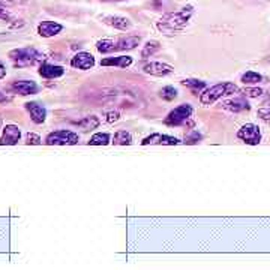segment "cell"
Wrapping results in <instances>:
<instances>
[{"label":"cell","instance_id":"obj_2","mask_svg":"<svg viewBox=\"0 0 270 270\" xmlns=\"http://www.w3.org/2000/svg\"><path fill=\"white\" fill-rule=\"evenodd\" d=\"M237 92H240V89L234 83H219V84H215V86L206 89L200 95V102L203 105H212L213 102L221 99L222 96L233 95V93H237Z\"/></svg>","mask_w":270,"mask_h":270},{"label":"cell","instance_id":"obj_10","mask_svg":"<svg viewBox=\"0 0 270 270\" xmlns=\"http://www.w3.org/2000/svg\"><path fill=\"white\" fill-rule=\"evenodd\" d=\"M21 131L15 125H6L3 129V135L0 138V146H14L20 141Z\"/></svg>","mask_w":270,"mask_h":270},{"label":"cell","instance_id":"obj_34","mask_svg":"<svg viewBox=\"0 0 270 270\" xmlns=\"http://www.w3.org/2000/svg\"><path fill=\"white\" fill-rule=\"evenodd\" d=\"M5 75H6V68H5V65L2 62H0V80H2Z\"/></svg>","mask_w":270,"mask_h":270},{"label":"cell","instance_id":"obj_3","mask_svg":"<svg viewBox=\"0 0 270 270\" xmlns=\"http://www.w3.org/2000/svg\"><path fill=\"white\" fill-rule=\"evenodd\" d=\"M9 57L18 66H30V65H36L42 62L44 54L38 51L36 48H18L9 53Z\"/></svg>","mask_w":270,"mask_h":270},{"label":"cell","instance_id":"obj_1","mask_svg":"<svg viewBox=\"0 0 270 270\" xmlns=\"http://www.w3.org/2000/svg\"><path fill=\"white\" fill-rule=\"evenodd\" d=\"M192 14H194V8L191 5H188L185 8H180L176 12L165 14L156 23V27H158V30L164 35H174L185 29L188 21L191 20Z\"/></svg>","mask_w":270,"mask_h":270},{"label":"cell","instance_id":"obj_11","mask_svg":"<svg viewBox=\"0 0 270 270\" xmlns=\"http://www.w3.org/2000/svg\"><path fill=\"white\" fill-rule=\"evenodd\" d=\"M173 66L168 63H162V62H150L147 65H144L143 71L149 75H155V77H165L168 74L173 72Z\"/></svg>","mask_w":270,"mask_h":270},{"label":"cell","instance_id":"obj_31","mask_svg":"<svg viewBox=\"0 0 270 270\" xmlns=\"http://www.w3.org/2000/svg\"><path fill=\"white\" fill-rule=\"evenodd\" d=\"M26 143L27 144H41V137H39V135H36V134L29 132V134H27V141Z\"/></svg>","mask_w":270,"mask_h":270},{"label":"cell","instance_id":"obj_35","mask_svg":"<svg viewBox=\"0 0 270 270\" xmlns=\"http://www.w3.org/2000/svg\"><path fill=\"white\" fill-rule=\"evenodd\" d=\"M6 101V96L3 93H0V102H5Z\"/></svg>","mask_w":270,"mask_h":270},{"label":"cell","instance_id":"obj_29","mask_svg":"<svg viewBox=\"0 0 270 270\" xmlns=\"http://www.w3.org/2000/svg\"><path fill=\"white\" fill-rule=\"evenodd\" d=\"M258 117L264 122H270V107H263L258 110Z\"/></svg>","mask_w":270,"mask_h":270},{"label":"cell","instance_id":"obj_6","mask_svg":"<svg viewBox=\"0 0 270 270\" xmlns=\"http://www.w3.org/2000/svg\"><path fill=\"white\" fill-rule=\"evenodd\" d=\"M192 107L189 104H182L179 107H176L173 111H170V114L165 119V123L168 126H179L182 123H185L192 114Z\"/></svg>","mask_w":270,"mask_h":270},{"label":"cell","instance_id":"obj_14","mask_svg":"<svg viewBox=\"0 0 270 270\" xmlns=\"http://www.w3.org/2000/svg\"><path fill=\"white\" fill-rule=\"evenodd\" d=\"M12 90L15 93H20L23 96H27V95H33L38 92V86L35 81H30V80H20V81H15L12 83Z\"/></svg>","mask_w":270,"mask_h":270},{"label":"cell","instance_id":"obj_4","mask_svg":"<svg viewBox=\"0 0 270 270\" xmlns=\"http://www.w3.org/2000/svg\"><path fill=\"white\" fill-rule=\"evenodd\" d=\"M78 140H80L78 134L62 129V131L51 132L45 138V143L48 146H72V144H77Z\"/></svg>","mask_w":270,"mask_h":270},{"label":"cell","instance_id":"obj_25","mask_svg":"<svg viewBox=\"0 0 270 270\" xmlns=\"http://www.w3.org/2000/svg\"><path fill=\"white\" fill-rule=\"evenodd\" d=\"M263 80V77L258 74V72H254V71H248L242 75V81L245 84H257L260 83V81Z\"/></svg>","mask_w":270,"mask_h":270},{"label":"cell","instance_id":"obj_30","mask_svg":"<svg viewBox=\"0 0 270 270\" xmlns=\"http://www.w3.org/2000/svg\"><path fill=\"white\" fill-rule=\"evenodd\" d=\"M198 140H201V135L198 132H192L191 135H188V137L185 138V143H188V144H195V143H198Z\"/></svg>","mask_w":270,"mask_h":270},{"label":"cell","instance_id":"obj_9","mask_svg":"<svg viewBox=\"0 0 270 270\" xmlns=\"http://www.w3.org/2000/svg\"><path fill=\"white\" fill-rule=\"evenodd\" d=\"M180 141L176 137H171V135H162V134H152L149 137H146L141 144L147 146V144H158V146H176Z\"/></svg>","mask_w":270,"mask_h":270},{"label":"cell","instance_id":"obj_7","mask_svg":"<svg viewBox=\"0 0 270 270\" xmlns=\"http://www.w3.org/2000/svg\"><path fill=\"white\" fill-rule=\"evenodd\" d=\"M93 65H95V57L90 53H86V51H81V53L75 54L71 60V66L75 69H81V71L92 69Z\"/></svg>","mask_w":270,"mask_h":270},{"label":"cell","instance_id":"obj_27","mask_svg":"<svg viewBox=\"0 0 270 270\" xmlns=\"http://www.w3.org/2000/svg\"><path fill=\"white\" fill-rule=\"evenodd\" d=\"M161 98L165 101H173L174 98H177V90L171 86H167L161 90Z\"/></svg>","mask_w":270,"mask_h":270},{"label":"cell","instance_id":"obj_33","mask_svg":"<svg viewBox=\"0 0 270 270\" xmlns=\"http://www.w3.org/2000/svg\"><path fill=\"white\" fill-rule=\"evenodd\" d=\"M24 3V0H0V6H15Z\"/></svg>","mask_w":270,"mask_h":270},{"label":"cell","instance_id":"obj_20","mask_svg":"<svg viewBox=\"0 0 270 270\" xmlns=\"http://www.w3.org/2000/svg\"><path fill=\"white\" fill-rule=\"evenodd\" d=\"M113 143L117 144V146H128V144L132 143V137H131V134L126 132V131H117L114 134Z\"/></svg>","mask_w":270,"mask_h":270},{"label":"cell","instance_id":"obj_22","mask_svg":"<svg viewBox=\"0 0 270 270\" xmlns=\"http://www.w3.org/2000/svg\"><path fill=\"white\" fill-rule=\"evenodd\" d=\"M108 143H110V135L105 134V132L95 134L89 141V144H92V146H107Z\"/></svg>","mask_w":270,"mask_h":270},{"label":"cell","instance_id":"obj_17","mask_svg":"<svg viewBox=\"0 0 270 270\" xmlns=\"http://www.w3.org/2000/svg\"><path fill=\"white\" fill-rule=\"evenodd\" d=\"M222 107L228 111H233V113H239V111H248L249 110V104L243 99V98H236V99H230V101H225L222 104Z\"/></svg>","mask_w":270,"mask_h":270},{"label":"cell","instance_id":"obj_13","mask_svg":"<svg viewBox=\"0 0 270 270\" xmlns=\"http://www.w3.org/2000/svg\"><path fill=\"white\" fill-rule=\"evenodd\" d=\"M26 110L30 113V117L32 120L36 123V125H41L45 122V117H47V110L45 107L38 104V102H27L26 104Z\"/></svg>","mask_w":270,"mask_h":270},{"label":"cell","instance_id":"obj_21","mask_svg":"<svg viewBox=\"0 0 270 270\" xmlns=\"http://www.w3.org/2000/svg\"><path fill=\"white\" fill-rule=\"evenodd\" d=\"M159 48H161V45H159L158 41H149V42L144 45L143 51H141V57H143V59H147V57L153 56V54H155Z\"/></svg>","mask_w":270,"mask_h":270},{"label":"cell","instance_id":"obj_23","mask_svg":"<svg viewBox=\"0 0 270 270\" xmlns=\"http://www.w3.org/2000/svg\"><path fill=\"white\" fill-rule=\"evenodd\" d=\"M96 48L99 53H110L113 50H116V42L113 39H101L96 42Z\"/></svg>","mask_w":270,"mask_h":270},{"label":"cell","instance_id":"obj_32","mask_svg":"<svg viewBox=\"0 0 270 270\" xmlns=\"http://www.w3.org/2000/svg\"><path fill=\"white\" fill-rule=\"evenodd\" d=\"M119 119H120L119 111H110V113H107V122H108V123H116V122H119Z\"/></svg>","mask_w":270,"mask_h":270},{"label":"cell","instance_id":"obj_19","mask_svg":"<svg viewBox=\"0 0 270 270\" xmlns=\"http://www.w3.org/2000/svg\"><path fill=\"white\" fill-rule=\"evenodd\" d=\"M138 44H140V36H128V38L120 39V41L116 44V50H120V51L134 50Z\"/></svg>","mask_w":270,"mask_h":270},{"label":"cell","instance_id":"obj_18","mask_svg":"<svg viewBox=\"0 0 270 270\" xmlns=\"http://www.w3.org/2000/svg\"><path fill=\"white\" fill-rule=\"evenodd\" d=\"M131 63H132V57H129V56L107 57L101 62L102 66H119V68H128Z\"/></svg>","mask_w":270,"mask_h":270},{"label":"cell","instance_id":"obj_15","mask_svg":"<svg viewBox=\"0 0 270 270\" xmlns=\"http://www.w3.org/2000/svg\"><path fill=\"white\" fill-rule=\"evenodd\" d=\"M105 24L114 27V29H119V30H128L131 29V21L125 17H119V15H108V17H104L102 18Z\"/></svg>","mask_w":270,"mask_h":270},{"label":"cell","instance_id":"obj_28","mask_svg":"<svg viewBox=\"0 0 270 270\" xmlns=\"http://www.w3.org/2000/svg\"><path fill=\"white\" fill-rule=\"evenodd\" d=\"M243 93H245V96H249V98H258L263 95V90L257 89V87H246L245 90H243Z\"/></svg>","mask_w":270,"mask_h":270},{"label":"cell","instance_id":"obj_8","mask_svg":"<svg viewBox=\"0 0 270 270\" xmlns=\"http://www.w3.org/2000/svg\"><path fill=\"white\" fill-rule=\"evenodd\" d=\"M23 24L18 17L5 9V6H0V29H18Z\"/></svg>","mask_w":270,"mask_h":270},{"label":"cell","instance_id":"obj_26","mask_svg":"<svg viewBox=\"0 0 270 270\" xmlns=\"http://www.w3.org/2000/svg\"><path fill=\"white\" fill-rule=\"evenodd\" d=\"M78 126H81V128L86 129V131L95 129V128L99 126V119H98L96 116H89V117H86L84 120H81V122L78 123Z\"/></svg>","mask_w":270,"mask_h":270},{"label":"cell","instance_id":"obj_16","mask_svg":"<svg viewBox=\"0 0 270 270\" xmlns=\"http://www.w3.org/2000/svg\"><path fill=\"white\" fill-rule=\"evenodd\" d=\"M65 74V69L59 65H50V63H42L39 68V75L44 78H57Z\"/></svg>","mask_w":270,"mask_h":270},{"label":"cell","instance_id":"obj_12","mask_svg":"<svg viewBox=\"0 0 270 270\" xmlns=\"http://www.w3.org/2000/svg\"><path fill=\"white\" fill-rule=\"evenodd\" d=\"M63 30V26L59 23H54V21H42L38 26V33L42 38H51V36H56Z\"/></svg>","mask_w":270,"mask_h":270},{"label":"cell","instance_id":"obj_5","mask_svg":"<svg viewBox=\"0 0 270 270\" xmlns=\"http://www.w3.org/2000/svg\"><path fill=\"white\" fill-rule=\"evenodd\" d=\"M237 138L242 140L243 143H246V144L257 146L261 141V131L257 125L246 123L237 131Z\"/></svg>","mask_w":270,"mask_h":270},{"label":"cell","instance_id":"obj_24","mask_svg":"<svg viewBox=\"0 0 270 270\" xmlns=\"http://www.w3.org/2000/svg\"><path fill=\"white\" fill-rule=\"evenodd\" d=\"M182 84L189 87L194 93L201 92L203 89H206V83L204 81H200V80H185V81H182Z\"/></svg>","mask_w":270,"mask_h":270}]
</instances>
